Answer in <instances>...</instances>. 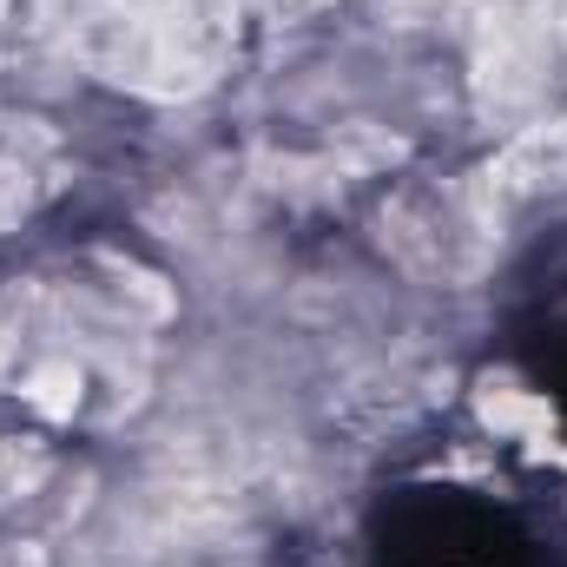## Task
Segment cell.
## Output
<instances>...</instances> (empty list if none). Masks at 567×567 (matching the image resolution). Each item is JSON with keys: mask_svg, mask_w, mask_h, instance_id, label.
<instances>
[{"mask_svg": "<svg viewBox=\"0 0 567 567\" xmlns=\"http://www.w3.org/2000/svg\"><path fill=\"white\" fill-rule=\"evenodd\" d=\"M80 60L152 100L205 93L225 66V27L198 0H100L80 13Z\"/></svg>", "mask_w": 567, "mask_h": 567, "instance_id": "obj_1", "label": "cell"}, {"mask_svg": "<svg viewBox=\"0 0 567 567\" xmlns=\"http://www.w3.org/2000/svg\"><path fill=\"white\" fill-rule=\"evenodd\" d=\"M383 251L423 284H475L502 251V205L482 178L410 185L383 205Z\"/></svg>", "mask_w": 567, "mask_h": 567, "instance_id": "obj_2", "label": "cell"}, {"mask_svg": "<svg viewBox=\"0 0 567 567\" xmlns=\"http://www.w3.org/2000/svg\"><path fill=\"white\" fill-rule=\"evenodd\" d=\"M561 40L548 33V20L535 13V0H495L475 27V113L495 126H528V113L548 93Z\"/></svg>", "mask_w": 567, "mask_h": 567, "instance_id": "obj_3", "label": "cell"}, {"mask_svg": "<svg viewBox=\"0 0 567 567\" xmlns=\"http://www.w3.org/2000/svg\"><path fill=\"white\" fill-rule=\"evenodd\" d=\"M20 396H27V403H33L40 416L66 423V416L80 410V396H86V377H80V363H73V357H40V363L27 370Z\"/></svg>", "mask_w": 567, "mask_h": 567, "instance_id": "obj_4", "label": "cell"}, {"mask_svg": "<svg viewBox=\"0 0 567 567\" xmlns=\"http://www.w3.org/2000/svg\"><path fill=\"white\" fill-rule=\"evenodd\" d=\"M0 567H47L40 548H0Z\"/></svg>", "mask_w": 567, "mask_h": 567, "instance_id": "obj_5", "label": "cell"}, {"mask_svg": "<svg viewBox=\"0 0 567 567\" xmlns=\"http://www.w3.org/2000/svg\"><path fill=\"white\" fill-rule=\"evenodd\" d=\"M0 7H7V0H0Z\"/></svg>", "mask_w": 567, "mask_h": 567, "instance_id": "obj_6", "label": "cell"}]
</instances>
